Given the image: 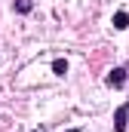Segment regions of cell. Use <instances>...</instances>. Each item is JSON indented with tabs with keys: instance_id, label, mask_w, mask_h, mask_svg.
I'll return each mask as SVG.
<instances>
[{
	"instance_id": "6da1fadb",
	"label": "cell",
	"mask_w": 129,
	"mask_h": 132,
	"mask_svg": "<svg viewBox=\"0 0 129 132\" xmlns=\"http://www.w3.org/2000/svg\"><path fill=\"white\" fill-rule=\"evenodd\" d=\"M126 120H129V101L114 111V132H126V126H129Z\"/></svg>"
},
{
	"instance_id": "7a4b0ae2",
	"label": "cell",
	"mask_w": 129,
	"mask_h": 132,
	"mask_svg": "<svg viewBox=\"0 0 129 132\" xmlns=\"http://www.w3.org/2000/svg\"><path fill=\"white\" fill-rule=\"evenodd\" d=\"M111 89H120L123 83H126V68H114L111 74H108V80H104Z\"/></svg>"
},
{
	"instance_id": "3957f363",
	"label": "cell",
	"mask_w": 129,
	"mask_h": 132,
	"mask_svg": "<svg viewBox=\"0 0 129 132\" xmlns=\"http://www.w3.org/2000/svg\"><path fill=\"white\" fill-rule=\"evenodd\" d=\"M114 28H117V31H126V28H129V12H126V9L114 12Z\"/></svg>"
},
{
	"instance_id": "277c9868",
	"label": "cell",
	"mask_w": 129,
	"mask_h": 132,
	"mask_svg": "<svg viewBox=\"0 0 129 132\" xmlns=\"http://www.w3.org/2000/svg\"><path fill=\"white\" fill-rule=\"evenodd\" d=\"M34 9V0H15V12H22V15H28Z\"/></svg>"
},
{
	"instance_id": "5b68a950",
	"label": "cell",
	"mask_w": 129,
	"mask_h": 132,
	"mask_svg": "<svg viewBox=\"0 0 129 132\" xmlns=\"http://www.w3.org/2000/svg\"><path fill=\"white\" fill-rule=\"evenodd\" d=\"M52 71H55L59 77H64V74H68V62H64V59H55V62H52Z\"/></svg>"
},
{
	"instance_id": "8992f818",
	"label": "cell",
	"mask_w": 129,
	"mask_h": 132,
	"mask_svg": "<svg viewBox=\"0 0 129 132\" xmlns=\"http://www.w3.org/2000/svg\"><path fill=\"white\" fill-rule=\"evenodd\" d=\"M68 132H83V129H68Z\"/></svg>"
},
{
	"instance_id": "52a82bcc",
	"label": "cell",
	"mask_w": 129,
	"mask_h": 132,
	"mask_svg": "<svg viewBox=\"0 0 129 132\" xmlns=\"http://www.w3.org/2000/svg\"><path fill=\"white\" fill-rule=\"evenodd\" d=\"M34 132H37V129H34Z\"/></svg>"
}]
</instances>
